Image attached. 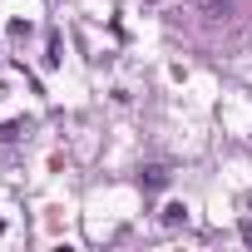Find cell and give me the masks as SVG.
Returning a JSON list of instances; mask_svg holds the SVG:
<instances>
[{
    "label": "cell",
    "mask_w": 252,
    "mask_h": 252,
    "mask_svg": "<svg viewBox=\"0 0 252 252\" xmlns=\"http://www.w3.org/2000/svg\"><path fill=\"white\" fill-rule=\"evenodd\" d=\"M163 222H168V227L188 222V208H183V203H168V208H163Z\"/></svg>",
    "instance_id": "6da1fadb"
},
{
    "label": "cell",
    "mask_w": 252,
    "mask_h": 252,
    "mask_svg": "<svg viewBox=\"0 0 252 252\" xmlns=\"http://www.w3.org/2000/svg\"><path fill=\"white\" fill-rule=\"evenodd\" d=\"M242 232H247V237H252V222H247V227H242Z\"/></svg>",
    "instance_id": "7a4b0ae2"
}]
</instances>
